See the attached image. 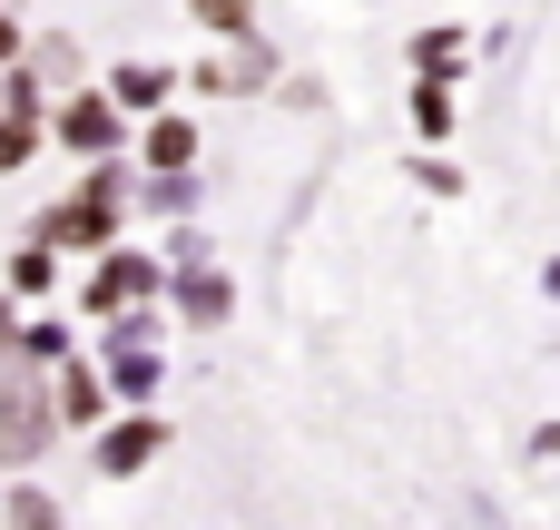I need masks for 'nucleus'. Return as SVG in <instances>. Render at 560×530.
I'll return each mask as SVG.
<instances>
[{
  "instance_id": "nucleus-1",
  "label": "nucleus",
  "mask_w": 560,
  "mask_h": 530,
  "mask_svg": "<svg viewBox=\"0 0 560 530\" xmlns=\"http://www.w3.org/2000/svg\"><path fill=\"white\" fill-rule=\"evenodd\" d=\"M39 226H49L59 246H98V236H108V197H89V207H59V216H39Z\"/></svg>"
},
{
  "instance_id": "nucleus-2",
  "label": "nucleus",
  "mask_w": 560,
  "mask_h": 530,
  "mask_svg": "<svg viewBox=\"0 0 560 530\" xmlns=\"http://www.w3.org/2000/svg\"><path fill=\"white\" fill-rule=\"evenodd\" d=\"M128 295H148V266H138V256H118V266L98 275V305H128Z\"/></svg>"
},
{
  "instance_id": "nucleus-3",
  "label": "nucleus",
  "mask_w": 560,
  "mask_h": 530,
  "mask_svg": "<svg viewBox=\"0 0 560 530\" xmlns=\"http://www.w3.org/2000/svg\"><path fill=\"white\" fill-rule=\"evenodd\" d=\"M30 443H39V403H30V393H20V403H10V413H0V452H30Z\"/></svg>"
},
{
  "instance_id": "nucleus-4",
  "label": "nucleus",
  "mask_w": 560,
  "mask_h": 530,
  "mask_svg": "<svg viewBox=\"0 0 560 530\" xmlns=\"http://www.w3.org/2000/svg\"><path fill=\"white\" fill-rule=\"evenodd\" d=\"M148 452H158V433H148V423H138V433H108V472H138Z\"/></svg>"
}]
</instances>
